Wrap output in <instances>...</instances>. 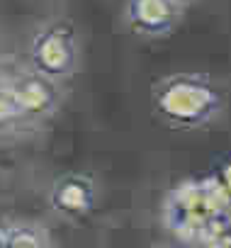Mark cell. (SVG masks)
I'll return each mask as SVG.
<instances>
[{"mask_svg": "<svg viewBox=\"0 0 231 248\" xmlns=\"http://www.w3.org/2000/svg\"><path fill=\"white\" fill-rule=\"evenodd\" d=\"M156 114L175 129H200L224 109V93L200 73H175L154 88Z\"/></svg>", "mask_w": 231, "mask_h": 248, "instance_id": "obj_1", "label": "cell"}, {"mask_svg": "<svg viewBox=\"0 0 231 248\" xmlns=\"http://www.w3.org/2000/svg\"><path fill=\"white\" fill-rule=\"evenodd\" d=\"M124 17L134 34L161 39L178 27L183 8L175 0H127Z\"/></svg>", "mask_w": 231, "mask_h": 248, "instance_id": "obj_3", "label": "cell"}, {"mask_svg": "<svg viewBox=\"0 0 231 248\" xmlns=\"http://www.w3.org/2000/svg\"><path fill=\"white\" fill-rule=\"evenodd\" d=\"M226 214H229V217H231V202H229V209H226Z\"/></svg>", "mask_w": 231, "mask_h": 248, "instance_id": "obj_12", "label": "cell"}, {"mask_svg": "<svg viewBox=\"0 0 231 248\" xmlns=\"http://www.w3.org/2000/svg\"><path fill=\"white\" fill-rule=\"evenodd\" d=\"M49 202L54 212H59L66 219H83L95 209L97 202V190L95 183L83 175V173H68L59 178L51 187Z\"/></svg>", "mask_w": 231, "mask_h": 248, "instance_id": "obj_5", "label": "cell"}, {"mask_svg": "<svg viewBox=\"0 0 231 248\" xmlns=\"http://www.w3.org/2000/svg\"><path fill=\"white\" fill-rule=\"evenodd\" d=\"M27 119L10 90V83H0V132H10L22 127Z\"/></svg>", "mask_w": 231, "mask_h": 248, "instance_id": "obj_8", "label": "cell"}, {"mask_svg": "<svg viewBox=\"0 0 231 248\" xmlns=\"http://www.w3.org/2000/svg\"><path fill=\"white\" fill-rule=\"evenodd\" d=\"M32 68L51 80L66 78L73 73L78 61L76 32L68 22H51L39 30L30 46Z\"/></svg>", "mask_w": 231, "mask_h": 248, "instance_id": "obj_2", "label": "cell"}, {"mask_svg": "<svg viewBox=\"0 0 231 248\" xmlns=\"http://www.w3.org/2000/svg\"><path fill=\"white\" fill-rule=\"evenodd\" d=\"M10 90L25 114V119H42L46 114H51L59 105V90L56 83L42 73H37L34 68L30 73H20L17 78L10 80Z\"/></svg>", "mask_w": 231, "mask_h": 248, "instance_id": "obj_4", "label": "cell"}, {"mask_svg": "<svg viewBox=\"0 0 231 248\" xmlns=\"http://www.w3.org/2000/svg\"><path fill=\"white\" fill-rule=\"evenodd\" d=\"M156 248H192V246L185 243V241H175V243H163V246H156Z\"/></svg>", "mask_w": 231, "mask_h": 248, "instance_id": "obj_10", "label": "cell"}, {"mask_svg": "<svg viewBox=\"0 0 231 248\" xmlns=\"http://www.w3.org/2000/svg\"><path fill=\"white\" fill-rule=\"evenodd\" d=\"M175 3H178L180 8H185V5H192V3H195V0H175Z\"/></svg>", "mask_w": 231, "mask_h": 248, "instance_id": "obj_11", "label": "cell"}, {"mask_svg": "<svg viewBox=\"0 0 231 248\" xmlns=\"http://www.w3.org/2000/svg\"><path fill=\"white\" fill-rule=\"evenodd\" d=\"M197 243H202L204 248H231V217L226 212L212 214L204 221Z\"/></svg>", "mask_w": 231, "mask_h": 248, "instance_id": "obj_7", "label": "cell"}, {"mask_svg": "<svg viewBox=\"0 0 231 248\" xmlns=\"http://www.w3.org/2000/svg\"><path fill=\"white\" fill-rule=\"evenodd\" d=\"M0 248H54V243L44 226L10 219L0 224Z\"/></svg>", "mask_w": 231, "mask_h": 248, "instance_id": "obj_6", "label": "cell"}, {"mask_svg": "<svg viewBox=\"0 0 231 248\" xmlns=\"http://www.w3.org/2000/svg\"><path fill=\"white\" fill-rule=\"evenodd\" d=\"M216 185H219V190L229 197V202H231V156H226L224 161H219V166L214 168V173L209 175Z\"/></svg>", "mask_w": 231, "mask_h": 248, "instance_id": "obj_9", "label": "cell"}]
</instances>
